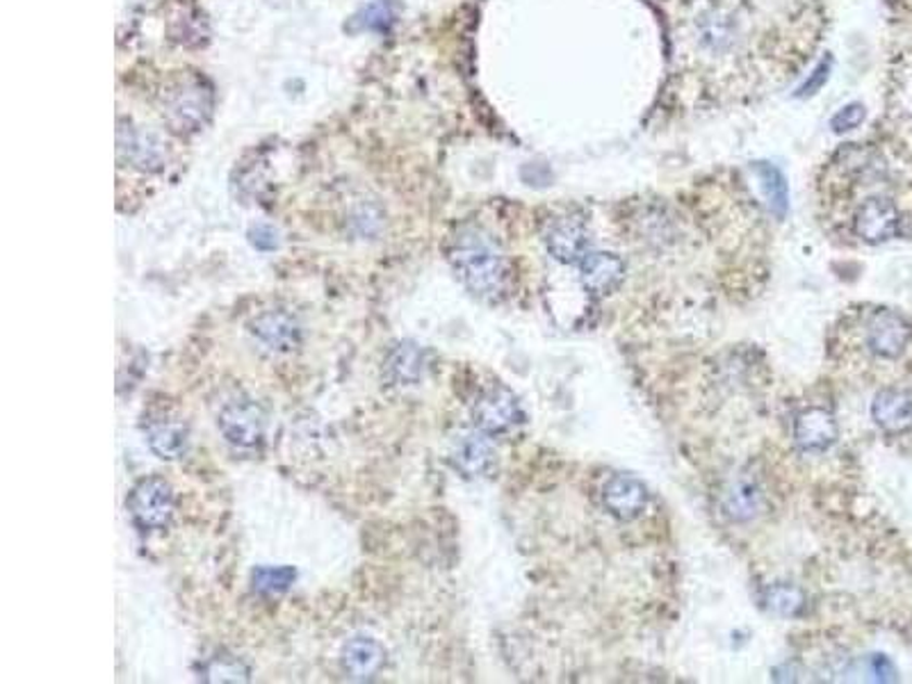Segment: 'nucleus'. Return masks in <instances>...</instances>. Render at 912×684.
Instances as JSON below:
<instances>
[{
  "mask_svg": "<svg viewBox=\"0 0 912 684\" xmlns=\"http://www.w3.org/2000/svg\"><path fill=\"white\" fill-rule=\"evenodd\" d=\"M862 121H864V107L860 103H851L847 107H842L839 113L831 119V128L835 132H849V130H856Z\"/></svg>",
  "mask_w": 912,
  "mask_h": 684,
  "instance_id": "24",
  "label": "nucleus"
},
{
  "mask_svg": "<svg viewBox=\"0 0 912 684\" xmlns=\"http://www.w3.org/2000/svg\"><path fill=\"white\" fill-rule=\"evenodd\" d=\"M603 498L609 514L620 520H632L641 516L648 504V493L643 489V483L630 475H614L605 483Z\"/></svg>",
  "mask_w": 912,
  "mask_h": 684,
  "instance_id": "11",
  "label": "nucleus"
},
{
  "mask_svg": "<svg viewBox=\"0 0 912 684\" xmlns=\"http://www.w3.org/2000/svg\"><path fill=\"white\" fill-rule=\"evenodd\" d=\"M864 343L874 357L885 361H897L910 349L912 328L899 313L878 311L872 315L870 324H866Z\"/></svg>",
  "mask_w": 912,
  "mask_h": 684,
  "instance_id": "3",
  "label": "nucleus"
},
{
  "mask_svg": "<svg viewBox=\"0 0 912 684\" xmlns=\"http://www.w3.org/2000/svg\"><path fill=\"white\" fill-rule=\"evenodd\" d=\"M582 264V283L587 293L593 297H605L614 293L622 276H626V264L614 254L605 251H589L585 256Z\"/></svg>",
  "mask_w": 912,
  "mask_h": 684,
  "instance_id": "12",
  "label": "nucleus"
},
{
  "mask_svg": "<svg viewBox=\"0 0 912 684\" xmlns=\"http://www.w3.org/2000/svg\"><path fill=\"white\" fill-rule=\"evenodd\" d=\"M828 76H831V60H826V62H821L817 69L808 76V80L800 85V90H798V96H812V94H817L821 87L826 85V80H828Z\"/></svg>",
  "mask_w": 912,
  "mask_h": 684,
  "instance_id": "25",
  "label": "nucleus"
},
{
  "mask_svg": "<svg viewBox=\"0 0 912 684\" xmlns=\"http://www.w3.org/2000/svg\"><path fill=\"white\" fill-rule=\"evenodd\" d=\"M493 456H496V452H493L491 443H488V440L479 434H471L459 443L454 461H457L459 470H463L468 477H477V475H481V473L491 468Z\"/></svg>",
  "mask_w": 912,
  "mask_h": 684,
  "instance_id": "18",
  "label": "nucleus"
},
{
  "mask_svg": "<svg viewBox=\"0 0 912 684\" xmlns=\"http://www.w3.org/2000/svg\"><path fill=\"white\" fill-rule=\"evenodd\" d=\"M252 334L272 351H293L301 343L299 322L285 311H265L252 322Z\"/></svg>",
  "mask_w": 912,
  "mask_h": 684,
  "instance_id": "10",
  "label": "nucleus"
},
{
  "mask_svg": "<svg viewBox=\"0 0 912 684\" xmlns=\"http://www.w3.org/2000/svg\"><path fill=\"white\" fill-rule=\"evenodd\" d=\"M397 5L393 0H374L359 16H356V26L359 30H376V33H388L390 26L397 21Z\"/></svg>",
  "mask_w": 912,
  "mask_h": 684,
  "instance_id": "21",
  "label": "nucleus"
},
{
  "mask_svg": "<svg viewBox=\"0 0 912 684\" xmlns=\"http://www.w3.org/2000/svg\"><path fill=\"white\" fill-rule=\"evenodd\" d=\"M758 173H760V181H762L765 194L769 198L771 210L778 212V215H785V210H787V183L783 179V173L771 165H758Z\"/></svg>",
  "mask_w": 912,
  "mask_h": 684,
  "instance_id": "22",
  "label": "nucleus"
},
{
  "mask_svg": "<svg viewBox=\"0 0 912 684\" xmlns=\"http://www.w3.org/2000/svg\"><path fill=\"white\" fill-rule=\"evenodd\" d=\"M249 240H252V245L256 249H260V251H272V249L279 247V233L272 227H267V224L254 227L249 231Z\"/></svg>",
  "mask_w": 912,
  "mask_h": 684,
  "instance_id": "26",
  "label": "nucleus"
},
{
  "mask_svg": "<svg viewBox=\"0 0 912 684\" xmlns=\"http://www.w3.org/2000/svg\"><path fill=\"white\" fill-rule=\"evenodd\" d=\"M872 415L887 434H903L912 427V397L899 388H887L876 395Z\"/></svg>",
  "mask_w": 912,
  "mask_h": 684,
  "instance_id": "15",
  "label": "nucleus"
},
{
  "mask_svg": "<svg viewBox=\"0 0 912 684\" xmlns=\"http://www.w3.org/2000/svg\"><path fill=\"white\" fill-rule=\"evenodd\" d=\"M760 489L758 483L750 481L748 477H737L732 479L725 491H723V509L730 518L735 520H748L750 516H755L760 506Z\"/></svg>",
  "mask_w": 912,
  "mask_h": 684,
  "instance_id": "17",
  "label": "nucleus"
},
{
  "mask_svg": "<svg viewBox=\"0 0 912 684\" xmlns=\"http://www.w3.org/2000/svg\"><path fill=\"white\" fill-rule=\"evenodd\" d=\"M473 417L484 434H504L523 421V411L516 397L506 388H493L479 397Z\"/></svg>",
  "mask_w": 912,
  "mask_h": 684,
  "instance_id": "6",
  "label": "nucleus"
},
{
  "mask_svg": "<svg viewBox=\"0 0 912 684\" xmlns=\"http://www.w3.org/2000/svg\"><path fill=\"white\" fill-rule=\"evenodd\" d=\"M765 603L778 616H796L804 607V593L789 584H775L767 591Z\"/></svg>",
  "mask_w": 912,
  "mask_h": 684,
  "instance_id": "23",
  "label": "nucleus"
},
{
  "mask_svg": "<svg viewBox=\"0 0 912 684\" xmlns=\"http://www.w3.org/2000/svg\"><path fill=\"white\" fill-rule=\"evenodd\" d=\"M545 245L548 251L562 262H582L589 254V235L585 222L570 215L552 219L545 229Z\"/></svg>",
  "mask_w": 912,
  "mask_h": 684,
  "instance_id": "8",
  "label": "nucleus"
},
{
  "mask_svg": "<svg viewBox=\"0 0 912 684\" xmlns=\"http://www.w3.org/2000/svg\"><path fill=\"white\" fill-rule=\"evenodd\" d=\"M117 149L119 158L142 171H155L165 163L163 144L155 140L151 132H144L132 126H121L117 132Z\"/></svg>",
  "mask_w": 912,
  "mask_h": 684,
  "instance_id": "9",
  "label": "nucleus"
},
{
  "mask_svg": "<svg viewBox=\"0 0 912 684\" xmlns=\"http://www.w3.org/2000/svg\"><path fill=\"white\" fill-rule=\"evenodd\" d=\"M219 431L224 434L231 446L252 450L265 436V415L262 409L252 400L229 402L219 413Z\"/></svg>",
  "mask_w": 912,
  "mask_h": 684,
  "instance_id": "4",
  "label": "nucleus"
},
{
  "mask_svg": "<svg viewBox=\"0 0 912 684\" xmlns=\"http://www.w3.org/2000/svg\"><path fill=\"white\" fill-rule=\"evenodd\" d=\"M210 113V92L198 82H183L167 96L165 117L178 132L196 130Z\"/></svg>",
  "mask_w": 912,
  "mask_h": 684,
  "instance_id": "5",
  "label": "nucleus"
},
{
  "mask_svg": "<svg viewBox=\"0 0 912 684\" xmlns=\"http://www.w3.org/2000/svg\"><path fill=\"white\" fill-rule=\"evenodd\" d=\"M425 370V357L415 343H399L388 357V372L397 384H415Z\"/></svg>",
  "mask_w": 912,
  "mask_h": 684,
  "instance_id": "19",
  "label": "nucleus"
},
{
  "mask_svg": "<svg viewBox=\"0 0 912 684\" xmlns=\"http://www.w3.org/2000/svg\"><path fill=\"white\" fill-rule=\"evenodd\" d=\"M297 580L293 566H258L252 572V584L258 593H283Z\"/></svg>",
  "mask_w": 912,
  "mask_h": 684,
  "instance_id": "20",
  "label": "nucleus"
},
{
  "mask_svg": "<svg viewBox=\"0 0 912 684\" xmlns=\"http://www.w3.org/2000/svg\"><path fill=\"white\" fill-rule=\"evenodd\" d=\"M450 262L465 288L481 299H500L509 283V264L491 235L461 229L450 245Z\"/></svg>",
  "mask_w": 912,
  "mask_h": 684,
  "instance_id": "1",
  "label": "nucleus"
},
{
  "mask_svg": "<svg viewBox=\"0 0 912 684\" xmlns=\"http://www.w3.org/2000/svg\"><path fill=\"white\" fill-rule=\"evenodd\" d=\"M384 646L372 636H354L343 648V667L354 680H370L384 667Z\"/></svg>",
  "mask_w": 912,
  "mask_h": 684,
  "instance_id": "14",
  "label": "nucleus"
},
{
  "mask_svg": "<svg viewBox=\"0 0 912 684\" xmlns=\"http://www.w3.org/2000/svg\"><path fill=\"white\" fill-rule=\"evenodd\" d=\"M899 224L901 217L897 206L889 202V198L881 196L866 198L853 219V229L858 237H862L864 242H872V245L895 237L899 233Z\"/></svg>",
  "mask_w": 912,
  "mask_h": 684,
  "instance_id": "7",
  "label": "nucleus"
},
{
  "mask_svg": "<svg viewBox=\"0 0 912 684\" xmlns=\"http://www.w3.org/2000/svg\"><path fill=\"white\" fill-rule=\"evenodd\" d=\"M794 438L808 452H824L835 443L837 425L824 409H808L796 417Z\"/></svg>",
  "mask_w": 912,
  "mask_h": 684,
  "instance_id": "13",
  "label": "nucleus"
},
{
  "mask_svg": "<svg viewBox=\"0 0 912 684\" xmlns=\"http://www.w3.org/2000/svg\"><path fill=\"white\" fill-rule=\"evenodd\" d=\"M146 443L155 456L165 461L181 459L188 450V429L181 423L163 421L149 427Z\"/></svg>",
  "mask_w": 912,
  "mask_h": 684,
  "instance_id": "16",
  "label": "nucleus"
},
{
  "mask_svg": "<svg viewBox=\"0 0 912 684\" xmlns=\"http://www.w3.org/2000/svg\"><path fill=\"white\" fill-rule=\"evenodd\" d=\"M128 509L132 520L142 529H163L174 516V493L171 487L160 477H146L128 498Z\"/></svg>",
  "mask_w": 912,
  "mask_h": 684,
  "instance_id": "2",
  "label": "nucleus"
}]
</instances>
